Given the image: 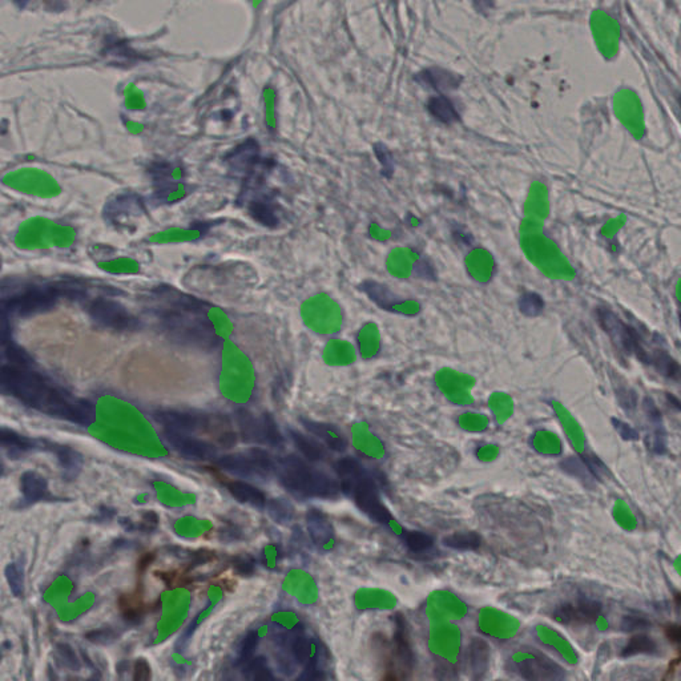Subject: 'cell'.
Masks as SVG:
<instances>
[{
	"label": "cell",
	"instance_id": "obj_1",
	"mask_svg": "<svg viewBox=\"0 0 681 681\" xmlns=\"http://www.w3.org/2000/svg\"><path fill=\"white\" fill-rule=\"evenodd\" d=\"M0 387L32 409L79 424L91 422L92 408L80 399L55 387L31 368L4 365L0 368Z\"/></svg>",
	"mask_w": 681,
	"mask_h": 681
},
{
	"label": "cell",
	"instance_id": "obj_2",
	"mask_svg": "<svg viewBox=\"0 0 681 681\" xmlns=\"http://www.w3.org/2000/svg\"><path fill=\"white\" fill-rule=\"evenodd\" d=\"M340 482V491L350 496L366 515L377 523L387 526L392 531L403 536L408 531L395 520L381 496L374 479L370 477L365 466L353 458H342L334 464Z\"/></svg>",
	"mask_w": 681,
	"mask_h": 681
},
{
	"label": "cell",
	"instance_id": "obj_3",
	"mask_svg": "<svg viewBox=\"0 0 681 681\" xmlns=\"http://www.w3.org/2000/svg\"><path fill=\"white\" fill-rule=\"evenodd\" d=\"M281 485L302 498L334 499L340 495V482L327 473L315 470L296 455H287L275 464Z\"/></svg>",
	"mask_w": 681,
	"mask_h": 681
},
{
	"label": "cell",
	"instance_id": "obj_4",
	"mask_svg": "<svg viewBox=\"0 0 681 681\" xmlns=\"http://www.w3.org/2000/svg\"><path fill=\"white\" fill-rule=\"evenodd\" d=\"M76 231L47 217H29L23 221L15 233V245L23 250L69 249L76 241Z\"/></svg>",
	"mask_w": 681,
	"mask_h": 681
},
{
	"label": "cell",
	"instance_id": "obj_5",
	"mask_svg": "<svg viewBox=\"0 0 681 681\" xmlns=\"http://www.w3.org/2000/svg\"><path fill=\"white\" fill-rule=\"evenodd\" d=\"M429 651L436 659L442 679H454L462 652V632L451 622H431L427 636Z\"/></svg>",
	"mask_w": 681,
	"mask_h": 681
},
{
	"label": "cell",
	"instance_id": "obj_6",
	"mask_svg": "<svg viewBox=\"0 0 681 681\" xmlns=\"http://www.w3.org/2000/svg\"><path fill=\"white\" fill-rule=\"evenodd\" d=\"M508 666L524 680L552 681L566 678L563 668L530 647L514 650L508 657Z\"/></svg>",
	"mask_w": 681,
	"mask_h": 681
},
{
	"label": "cell",
	"instance_id": "obj_7",
	"mask_svg": "<svg viewBox=\"0 0 681 681\" xmlns=\"http://www.w3.org/2000/svg\"><path fill=\"white\" fill-rule=\"evenodd\" d=\"M1 182L15 192L38 199H55L62 193L57 180L41 168H19L1 178Z\"/></svg>",
	"mask_w": 681,
	"mask_h": 681
},
{
	"label": "cell",
	"instance_id": "obj_8",
	"mask_svg": "<svg viewBox=\"0 0 681 681\" xmlns=\"http://www.w3.org/2000/svg\"><path fill=\"white\" fill-rule=\"evenodd\" d=\"M57 297H60L54 285L45 287H26L16 290L14 294L3 297L1 312L16 315H31L50 310Z\"/></svg>",
	"mask_w": 681,
	"mask_h": 681
},
{
	"label": "cell",
	"instance_id": "obj_9",
	"mask_svg": "<svg viewBox=\"0 0 681 681\" xmlns=\"http://www.w3.org/2000/svg\"><path fill=\"white\" fill-rule=\"evenodd\" d=\"M217 464L224 471L241 478H265L275 470L272 457L261 449L250 450L248 454L221 457Z\"/></svg>",
	"mask_w": 681,
	"mask_h": 681
},
{
	"label": "cell",
	"instance_id": "obj_10",
	"mask_svg": "<svg viewBox=\"0 0 681 681\" xmlns=\"http://www.w3.org/2000/svg\"><path fill=\"white\" fill-rule=\"evenodd\" d=\"M252 377V365L248 355L231 340L221 347V378L225 386L236 390L245 386Z\"/></svg>",
	"mask_w": 681,
	"mask_h": 681
},
{
	"label": "cell",
	"instance_id": "obj_11",
	"mask_svg": "<svg viewBox=\"0 0 681 681\" xmlns=\"http://www.w3.org/2000/svg\"><path fill=\"white\" fill-rule=\"evenodd\" d=\"M88 312L97 325L107 329L134 331L140 327V321L136 317L115 301L97 299L89 305Z\"/></svg>",
	"mask_w": 681,
	"mask_h": 681
},
{
	"label": "cell",
	"instance_id": "obj_12",
	"mask_svg": "<svg viewBox=\"0 0 681 681\" xmlns=\"http://www.w3.org/2000/svg\"><path fill=\"white\" fill-rule=\"evenodd\" d=\"M390 654L392 656L389 661L392 666V672H395L396 678L399 679L409 678L414 664V654L410 641L409 626L402 615L395 616L394 638Z\"/></svg>",
	"mask_w": 681,
	"mask_h": 681
},
{
	"label": "cell",
	"instance_id": "obj_13",
	"mask_svg": "<svg viewBox=\"0 0 681 681\" xmlns=\"http://www.w3.org/2000/svg\"><path fill=\"white\" fill-rule=\"evenodd\" d=\"M468 607L464 600L455 594L438 589L429 595L426 601V615L430 622H454L464 619Z\"/></svg>",
	"mask_w": 681,
	"mask_h": 681
},
{
	"label": "cell",
	"instance_id": "obj_14",
	"mask_svg": "<svg viewBox=\"0 0 681 681\" xmlns=\"http://www.w3.org/2000/svg\"><path fill=\"white\" fill-rule=\"evenodd\" d=\"M478 628L485 636L507 640L518 632L519 622L510 613L494 607H485L478 615Z\"/></svg>",
	"mask_w": 681,
	"mask_h": 681
},
{
	"label": "cell",
	"instance_id": "obj_15",
	"mask_svg": "<svg viewBox=\"0 0 681 681\" xmlns=\"http://www.w3.org/2000/svg\"><path fill=\"white\" fill-rule=\"evenodd\" d=\"M598 320H599L600 327L604 329V331L610 336V338L615 342L616 346L626 350L627 353L635 352L640 359L644 357L645 350L638 340L636 333L626 324H623L615 313L610 312L608 309H599Z\"/></svg>",
	"mask_w": 681,
	"mask_h": 681
},
{
	"label": "cell",
	"instance_id": "obj_16",
	"mask_svg": "<svg viewBox=\"0 0 681 681\" xmlns=\"http://www.w3.org/2000/svg\"><path fill=\"white\" fill-rule=\"evenodd\" d=\"M601 613V605L598 601L589 599H578L564 603L554 611V619L567 626L591 624L598 620Z\"/></svg>",
	"mask_w": 681,
	"mask_h": 681
},
{
	"label": "cell",
	"instance_id": "obj_17",
	"mask_svg": "<svg viewBox=\"0 0 681 681\" xmlns=\"http://www.w3.org/2000/svg\"><path fill=\"white\" fill-rule=\"evenodd\" d=\"M164 440L168 446L178 451V454L192 461H209L213 459L217 454L215 446L201 439L188 436L187 433L165 430Z\"/></svg>",
	"mask_w": 681,
	"mask_h": 681
},
{
	"label": "cell",
	"instance_id": "obj_18",
	"mask_svg": "<svg viewBox=\"0 0 681 681\" xmlns=\"http://www.w3.org/2000/svg\"><path fill=\"white\" fill-rule=\"evenodd\" d=\"M153 420L165 430L178 431V433H194L206 427V420L203 417L194 415L185 411L178 410H160L153 414Z\"/></svg>",
	"mask_w": 681,
	"mask_h": 681
},
{
	"label": "cell",
	"instance_id": "obj_19",
	"mask_svg": "<svg viewBox=\"0 0 681 681\" xmlns=\"http://www.w3.org/2000/svg\"><path fill=\"white\" fill-rule=\"evenodd\" d=\"M398 599L393 592L382 588H359L355 591L354 605L362 611H387L394 610Z\"/></svg>",
	"mask_w": 681,
	"mask_h": 681
},
{
	"label": "cell",
	"instance_id": "obj_20",
	"mask_svg": "<svg viewBox=\"0 0 681 681\" xmlns=\"http://www.w3.org/2000/svg\"><path fill=\"white\" fill-rule=\"evenodd\" d=\"M306 523L314 545L324 551L333 550L336 545V533L327 515L321 510L312 508L306 515Z\"/></svg>",
	"mask_w": 681,
	"mask_h": 681
},
{
	"label": "cell",
	"instance_id": "obj_21",
	"mask_svg": "<svg viewBox=\"0 0 681 681\" xmlns=\"http://www.w3.org/2000/svg\"><path fill=\"white\" fill-rule=\"evenodd\" d=\"M352 440L353 446L365 458L381 459L385 455V445L378 436H375L368 424L357 423L352 427Z\"/></svg>",
	"mask_w": 681,
	"mask_h": 681
},
{
	"label": "cell",
	"instance_id": "obj_22",
	"mask_svg": "<svg viewBox=\"0 0 681 681\" xmlns=\"http://www.w3.org/2000/svg\"><path fill=\"white\" fill-rule=\"evenodd\" d=\"M303 427L312 434L322 440L329 449L342 452L347 449V439L338 427L330 423L318 422L312 420H301Z\"/></svg>",
	"mask_w": 681,
	"mask_h": 681
},
{
	"label": "cell",
	"instance_id": "obj_23",
	"mask_svg": "<svg viewBox=\"0 0 681 681\" xmlns=\"http://www.w3.org/2000/svg\"><path fill=\"white\" fill-rule=\"evenodd\" d=\"M468 669L474 680H480L490 666V647L480 638H474L468 645Z\"/></svg>",
	"mask_w": 681,
	"mask_h": 681
},
{
	"label": "cell",
	"instance_id": "obj_24",
	"mask_svg": "<svg viewBox=\"0 0 681 681\" xmlns=\"http://www.w3.org/2000/svg\"><path fill=\"white\" fill-rule=\"evenodd\" d=\"M417 79L440 92L455 89L461 84V78L458 75L440 69H424L417 76Z\"/></svg>",
	"mask_w": 681,
	"mask_h": 681
},
{
	"label": "cell",
	"instance_id": "obj_25",
	"mask_svg": "<svg viewBox=\"0 0 681 681\" xmlns=\"http://www.w3.org/2000/svg\"><path fill=\"white\" fill-rule=\"evenodd\" d=\"M361 289L368 294L370 300L374 301L377 306H380L386 312L396 313L395 306L403 303V301L401 300L399 297H396L389 287L386 285H382L380 282L365 281L361 285Z\"/></svg>",
	"mask_w": 681,
	"mask_h": 681
},
{
	"label": "cell",
	"instance_id": "obj_26",
	"mask_svg": "<svg viewBox=\"0 0 681 681\" xmlns=\"http://www.w3.org/2000/svg\"><path fill=\"white\" fill-rule=\"evenodd\" d=\"M289 436L294 446L302 454V457H305V459H308L309 462H322L327 459V450L317 439L292 429L289 430Z\"/></svg>",
	"mask_w": 681,
	"mask_h": 681
},
{
	"label": "cell",
	"instance_id": "obj_27",
	"mask_svg": "<svg viewBox=\"0 0 681 681\" xmlns=\"http://www.w3.org/2000/svg\"><path fill=\"white\" fill-rule=\"evenodd\" d=\"M644 408L651 424V431H648V438L651 440L648 442V446L651 450H654V452L661 454L666 451V434L661 424V414L651 399H645Z\"/></svg>",
	"mask_w": 681,
	"mask_h": 681
},
{
	"label": "cell",
	"instance_id": "obj_28",
	"mask_svg": "<svg viewBox=\"0 0 681 681\" xmlns=\"http://www.w3.org/2000/svg\"><path fill=\"white\" fill-rule=\"evenodd\" d=\"M228 490L241 503L250 504L259 508L266 506V498L264 492L259 490L257 487L252 486L250 483L234 480L228 485Z\"/></svg>",
	"mask_w": 681,
	"mask_h": 681
},
{
	"label": "cell",
	"instance_id": "obj_29",
	"mask_svg": "<svg viewBox=\"0 0 681 681\" xmlns=\"http://www.w3.org/2000/svg\"><path fill=\"white\" fill-rule=\"evenodd\" d=\"M430 115L439 123L452 124L459 122V113L452 101L446 96H433L427 103Z\"/></svg>",
	"mask_w": 681,
	"mask_h": 681
},
{
	"label": "cell",
	"instance_id": "obj_30",
	"mask_svg": "<svg viewBox=\"0 0 681 681\" xmlns=\"http://www.w3.org/2000/svg\"><path fill=\"white\" fill-rule=\"evenodd\" d=\"M201 237L200 229H187V228H168L162 232L152 234L148 241L152 244H176V243H189Z\"/></svg>",
	"mask_w": 681,
	"mask_h": 681
},
{
	"label": "cell",
	"instance_id": "obj_31",
	"mask_svg": "<svg viewBox=\"0 0 681 681\" xmlns=\"http://www.w3.org/2000/svg\"><path fill=\"white\" fill-rule=\"evenodd\" d=\"M22 492L28 502H38L45 498L48 492V485L44 477L35 471H27L20 478Z\"/></svg>",
	"mask_w": 681,
	"mask_h": 681
},
{
	"label": "cell",
	"instance_id": "obj_32",
	"mask_svg": "<svg viewBox=\"0 0 681 681\" xmlns=\"http://www.w3.org/2000/svg\"><path fill=\"white\" fill-rule=\"evenodd\" d=\"M0 440H1V445L4 449L10 450L11 452H16V454L32 451V450L41 446L39 440L31 439L28 436H20L19 433H16L14 430H10V429H6V427H3L0 431Z\"/></svg>",
	"mask_w": 681,
	"mask_h": 681
},
{
	"label": "cell",
	"instance_id": "obj_33",
	"mask_svg": "<svg viewBox=\"0 0 681 681\" xmlns=\"http://www.w3.org/2000/svg\"><path fill=\"white\" fill-rule=\"evenodd\" d=\"M47 446L57 455L59 464L63 467V470H66V474L71 475V477H76V474L80 471V467H82V455L69 446H60V445L48 443V442H47Z\"/></svg>",
	"mask_w": 681,
	"mask_h": 681
},
{
	"label": "cell",
	"instance_id": "obj_34",
	"mask_svg": "<svg viewBox=\"0 0 681 681\" xmlns=\"http://www.w3.org/2000/svg\"><path fill=\"white\" fill-rule=\"evenodd\" d=\"M237 421L244 440L253 442V443L265 442L264 431H262V421L259 422L253 417V414H250L246 410H240L237 414Z\"/></svg>",
	"mask_w": 681,
	"mask_h": 681
},
{
	"label": "cell",
	"instance_id": "obj_35",
	"mask_svg": "<svg viewBox=\"0 0 681 681\" xmlns=\"http://www.w3.org/2000/svg\"><path fill=\"white\" fill-rule=\"evenodd\" d=\"M206 318L209 324L213 327L216 336L220 340H229L232 336L233 327L228 314L225 313L222 309L217 306L209 305V309L206 312Z\"/></svg>",
	"mask_w": 681,
	"mask_h": 681
},
{
	"label": "cell",
	"instance_id": "obj_36",
	"mask_svg": "<svg viewBox=\"0 0 681 681\" xmlns=\"http://www.w3.org/2000/svg\"><path fill=\"white\" fill-rule=\"evenodd\" d=\"M648 364L654 365V368L659 370V373H661L667 378L675 380V381H680L681 366L671 355H668L667 353L657 352L656 354H650Z\"/></svg>",
	"mask_w": 681,
	"mask_h": 681
},
{
	"label": "cell",
	"instance_id": "obj_37",
	"mask_svg": "<svg viewBox=\"0 0 681 681\" xmlns=\"http://www.w3.org/2000/svg\"><path fill=\"white\" fill-rule=\"evenodd\" d=\"M97 266L110 274H136L140 272V265L136 259L131 257H117V259L100 261Z\"/></svg>",
	"mask_w": 681,
	"mask_h": 681
},
{
	"label": "cell",
	"instance_id": "obj_38",
	"mask_svg": "<svg viewBox=\"0 0 681 681\" xmlns=\"http://www.w3.org/2000/svg\"><path fill=\"white\" fill-rule=\"evenodd\" d=\"M141 209H143V205H138V200H135V203L131 205L128 209H123V205L117 197L116 200H113L107 206L106 212L108 215V218L113 220L116 224H119V225L127 224L128 225V220H131L134 216H138Z\"/></svg>",
	"mask_w": 681,
	"mask_h": 681
},
{
	"label": "cell",
	"instance_id": "obj_39",
	"mask_svg": "<svg viewBox=\"0 0 681 681\" xmlns=\"http://www.w3.org/2000/svg\"><path fill=\"white\" fill-rule=\"evenodd\" d=\"M657 652H659V647H657V643L652 638H648L645 635H639V636H633L631 640L628 641L627 645L622 650L620 654L623 657H628V656H633V654H654Z\"/></svg>",
	"mask_w": 681,
	"mask_h": 681
},
{
	"label": "cell",
	"instance_id": "obj_40",
	"mask_svg": "<svg viewBox=\"0 0 681 681\" xmlns=\"http://www.w3.org/2000/svg\"><path fill=\"white\" fill-rule=\"evenodd\" d=\"M443 543L455 550H475L482 543V539L475 532H459L446 536Z\"/></svg>",
	"mask_w": 681,
	"mask_h": 681
},
{
	"label": "cell",
	"instance_id": "obj_41",
	"mask_svg": "<svg viewBox=\"0 0 681 681\" xmlns=\"http://www.w3.org/2000/svg\"><path fill=\"white\" fill-rule=\"evenodd\" d=\"M6 579L10 585L16 598H23L24 595V571L23 567L17 563H10L6 567Z\"/></svg>",
	"mask_w": 681,
	"mask_h": 681
},
{
	"label": "cell",
	"instance_id": "obj_42",
	"mask_svg": "<svg viewBox=\"0 0 681 681\" xmlns=\"http://www.w3.org/2000/svg\"><path fill=\"white\" fill-rule=\"evenodd\" d=\"M519 310L527 317H536L543 312L545 301L536 293H524L519 299Z\"/></svg>",
	"mask_w": 681,
	"mask_h": 681
},
{
	"label": "cell",
	"instance_id": "obj_43",
	"mask_svg": "<svg viewBox=\"0 0 681 681\" xmlns=\"http://www.w3.org/2000/svg\"><path fill=\"white\" fill-rule=\"evenodd\" d=\"M266 508L269 515L278 523H287L294 515V508L284 499H272L266 502Z\"/></svg>",
	"mask_w": 681,
	"mask_h": 681
},
{
	"label": "cell",
	"instance_id": "obj_44",
	"mask_svg": "<svg viewBox=\"0 0 681 681\" xmlns=\"http://www.w3.org/2000/svg\"><path fill=\"white\" fill-rule=\"evenodd\" d=\"M262 431L265 443L273 447H281L284 445V438L281 436L278 426L271 414H264L262 417Z\"/></svg>",
	"mask_w": 681,
	"mask_h": 681
},
{
	"label": "cell",
	"instance_id": "obj_45",
	"mask_svg": "<svg viewBox=\"0 0 681 681\" xmlns=\"http://www.w3.org/2000/svg\"><path fill=\"white\" fill-rule=\"evenodd\" d=\"M405 543L413 552H423L433 547V538L424 532L411 531L403 535Z\"/></svg>",
	"mask_w": 681,
	"mask_h": 681
},
{
	"label": "cell",
	"instance_id": "obj_46",
	"mask_svg": "<svg viewBox=\"0 0 681 681\" xmlns=\"http://www.w3.org/2000/svg\"><path fill=\"white\" fill-rule=\"evenodd\" d=\"M3 346H4V355L8 359L10 365L20 366V368H31L32 359L29 358V355L23 349H19L16 345H13V343L8 345L7 342H4Z\"/></svg>",
	"mask_w": 681,
	"mask_h": 681
},
{
	"label": "cell",
	"instance_id": "obj_47",
	"mask_svg": "<svg viewBox=\"0 0 681 681\" xmlns=\"http://www.w3.org/2000/svg\"><path fill=\"white\" fill-rule=\"evenodd\" d=\"M458 423L464 430L470 433H482L489 427V420L482 414H464Z\"/></svg>",
	"mask_w": 681,
	"mask_h": 681
},
{
	"label": "cell",
	"instance_id": "obj_48",
	"mask_svg": "<svg viewBox=\"0 0 681 681\" xmlns=\"http://www.w3.org/2000/svg\"><path fill=\"white\" fill-rule=\"evenodd\" d=\"M248 678L252 680H273L272 672L268 667V663L264 657L253 659L252 663L248 666Z\"/></svg>",
	"mask_w": 681,
	"mask_h": 681
},
{
	"label": "cell",
	"instance_id": "obj_49",
	"mask_svg": "<svg viewBox=\"0 0 681 681\" xmlns=\"http://www.w3.org/2000/svg\"><path fill=\"white\" fill-rule=\"evenodd\" d=\"M56 652H57V656L59 659L64 663L66 667L71 668L73 671H78L80 668V661H79V657L75 654V651L72 650V647H69V644H57L56 645Z\"/></svg>",
	"mask_w": 681,
	"mask_h": 681
},
{
	"label": "cell",
	"instance_id": "obj_50",
	"mask_svg": "<svg viewBox=\"0 0 681 681\" xmlns=\"http://www.w3.org/2000/svg\"><path fill=\"white\" fill-rule=\"evenodd\" d=\"M414 275L418 278H422V280H429V281L436 280V272L433 264L429 259H423V257H421L414 264Z\"/></svg>",
	"mask_w": 681,
	"mask_h": 681
},
{
	"label": "cell",
	"instance_id": "obj_51",
	"mask_svg": "<svg viewBox=\"0 0 681 681\" xmlns=\"http://www.w3.org/2000/svg\"><path fill=\"white\" fill-rule=\"evenodd\" d=\"M257 644H259V635L252 631L249 632L245 636V639L243 641L241 644V651H240V660L241 661H245L248 663L249 659L253 656L256 648H257Z\"/></svg>",
	"mask_w": 681,
	"mask_h": 681
},
{
	"label": "cell",
	"instance_id": "obj_52",
	"mask_svg": "<svg viewBox=\"0 0 681 681\" xmlns=\"http://www.w3.org/2000/svg\"><path fill=\"white\" fill-rule=\"evenodd\" d=\"M252 212H253V216L259 220L261 222H264L265 225L273 227L277 224V217H275L272 208L266 204L259 203V204L253 205Z\"/></svg>",
	"mask_w": 681,
	"mask_h": 681
},
{
	"label": "cell",
	"instance_id": "obj_53",
	"mask_svg": "<svg viewBox=\"0 0 681 681\" xmlns=\"http://www.w3.org/2000/svg\"><path fill=\"white\" fill-rule=\"evenodd\" d=\"M650 626L651 623L640 616H626L623 617V622L620 624L623 631H629V632L636 629H647Z\"/></svg>",
	"mask_w": 681,
	"mask_h": 681
},
{
	"label": "cell",
	"instance_id": "obj_54",
	"mask_svg": "<svg viewBox=\"0 0 681 681\" xmlns=\"http://www.w3.org/2000/svg\"><path fill=\"white\" fill-rule=\"evenodd\" d=\"M375 152H377V157L378 160L381 162L382 166H383V173L386 175V178L392 176L393 173V160H392V156L389 153V150H386L383 145H375Z\"/></svg>",
	"mask_w": 681,
	"mask_h": 681
},
{
	"label": "cell",
	"instance_id": "obj_55",
	"mask_svg": "<svg viewBox=\"0 0 681 681\" xmlns=\"http://www.w3.org/2000/svg\"><path fill=\"white\" fill-rule=\"evenodd\" d=\"M115 633L110 631V629H99V631H92L87 635V639L92 643H97V644H108L110 641L115 640Z\"/></svg>",
	"mask_w": 681,
	"mask_h": 681
},
{
	"label": "cell",
	"instance_id": "obj_56",
	"mask_svg": "<svg viewBox=\"0 0 681 681\" xmlns=\"http://www.w3.org/2000/svg\"><path fill=\"white\" fill-rule=\"evenodd\" d=\"M612 422L615 424L616 431L620 434V436L623 439H626V440H636V439H639L638 431L635 429H632L627 423L617 421V420H612Z\"/></svg>",
	"mask_w": 681,
	"mask_h": 681
},
{
	"label": "cell",
	"instance_id": "obj_57",
	"mask_svg": "<svg viewBox=\"0 0 681 681\" xmlns=\"http://www.w3.org/2000/svg\"><path fill=\"white\" fill-rule=\"evenodd\" d=\"M499 455V449L495 445H485L477 450V457L480 461L490 462Z\"/></svg>",
	"mask_w": 681,
	"mask_h": 681
},
{
	"label": "cell",
	"instance_id": "obj_58",
	"mask_svg": "<svg viewBox=\"0 0 681 681\" xmlns=\"http://www.w3.org/2000/svg\"><path fill=\"white\" fill-rule=\"evenodd\" d=\"M134 679H135V680H150V664H148V663H147L144 659L137 660L136 664H135V675H134Z\"/></svg>",
	"mask_w": 681,
	"mask_h": 681
},
{
	"label": "cell",
	"instance_id": "obj_59",
	"mask_svg": "<svg viewBox=\"0 0 681 681\" xmlns=\"http://www.w3.org/2000/svg\"><path fill=\"white\" fill-rule=\"evenodd\" d=\"M666 635H667L668 639L675 643L676 645L681 647V626H678V624H672V626H668L666 628Z\"/></svg>",
	"mask_w": 681,
	"mask_h": 681
},
{
	"label": "cell",
	"instance_id": "obj_60",
	"mask_svg": "<svg viewBox=\"0 0 681 681\" xmlns=\"http://www.w3.org/2000/svg\"><path fill=\"white\" fill-rule=\"evenodd\" d=\"M236 568L241 573H250L253 571V561L250 558H240L236 563Z\"/></svg>",
	"mask_w": 681,
	"mask_h": 681
},
{
	"label": "cell",
	"instance_id": "obj_61",
	"mask_svg": "<svg viewBox=\"0 0 681 681\" xmlns=\"http://www.w3.org/2000/svg\"><path fill=\"white\" fill-rule=\"evenodd\" d=\"M237 442V438L233 434V433H228V434H224V436L220 438V445L225 449H231Z\"/></svg>",
	"mask_w": 681,
	"mask_h": 681
},
{
	"label": "cell",
	"instance_id": "obj_62",
	"mask_svg": "<svg viewBox=\"0 0 681 681\" xmlns=\"http://www.w3.org/2000/svg\"><path fill=\"white\" fill-rule=\"evenodd\" d=\"M473 1H474V6H475L478 11L479 13H483V14L487 13V11H490L492 6H494L492 0H473Z\"/></svg>",
	"mask_w": 681,
	"mask_h": 681
},
{
	"label": "cell",
	"instance_id": "obj_63",
	"mask_svg": "<svg viewBox=\"0 0 681 681\" xmlns=\"http://www.w3.org/2000/svg\"><path fill=\"white\" fill-rule=\"evenodd\" d=\"M29 0H15V3L19 6V7H24L27 4Z\"/></svg>",
	"mask_w": 681,
	"mask_h": 681
},
{
	"label": "cell",
	"instance_id": "obj_64",
	"mask_svg": "<svg viewBox=\"0 0 681 681\" xmlns=\"http://www.w3.org/2000/svg\"><path fill=\"white\" fill-rule=\"evenodd\" d=\"M680 320H681V317H680Z\"/></svg>",
	"mask_w": 681,
	"mask_h": 681
}]
</instances>
